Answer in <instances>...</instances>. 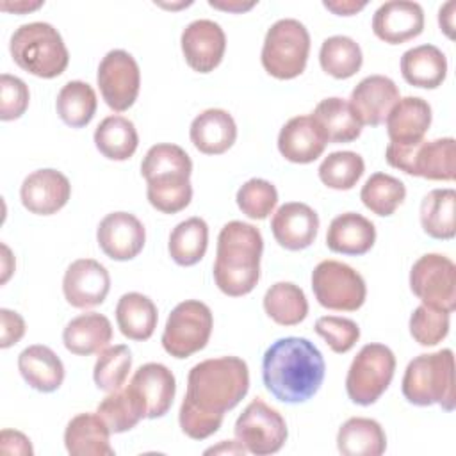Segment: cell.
<instances>
[{
    "label": "cell",
    "instance_id": "26",
    "mask_svg": "<svg viewBox=\"0 0 456 456\" xmlns=\"http://www.w3.org/2000/svg\"><path fill=\"white\" fill-rule=\"evenodd\" d=\"M376 242L374 223L356 212H344L331 219L326 232V246L333 253L360 256Z\"/></svg>",
    "mask_w": 456,
    "mask_h": 456
},
{
    "label": "cell",
    "instance_id": "32",
    "mask_svg": "<svg viewBox=\"0 0 456 456\" xmlns=\"http://www.w3.org/2000/svg\"><path fill=\"white\" fill-rule=\"evenodd\" d=\"M337 449L344 456H379L387 449V435L378 420L351 417L338 428Z\"/></svg>",
    "mask_w": 456,
    "mask_h": 456
},
{
    "label": "cell",
    "instance_id": "44",
    "mask_svg": "<svg viewBox=\"0 0 456 456\" xmlns=\"http://www.w3.org/2000/svg\"><path fill=\"white\" fill-rule=\"evenodd\" d=\"M237 207L249 219H265L278 203L276 187L264 178H249L237 191Z\"/></svg>",
    "mask_w": 456,
    "mask_h": 456
},
{
    "label": "cell",
    "instance_id": "7",
    "mask_svg": "<svg viewBox=\"0 0 456 456\" xmlns=\"http://www.w3.org/2000/svg\"><path fill=\"white\" fill-rule=\"evenodd\" d=\"M308 53V28L299 20L281 18L267 28L260 61L271 77L278 80H290L305 71Z\"/></svg>",
    "mask_w": 456,
    "mask_h": 456
},
{
    "label": "cell",
    "instance_id": "22",
    "mask_svg": "<svg viewBox=\"0 0 456 456\" xmlns=\"http://www.w3.org/2000/svg\"><path fill=\"white\" fill-rule=\"evenodd\" d=\"M128 385L141 399L146 419H159L169 411L176 394V379L164 363L148 362L141 365Z\"/></svg>",
    "mask_w": 456,
    "mask_h": 456
},
{
    "label": "cell",
    "instance_id": "53",
    "mask_svg": "<svg viewBox=\"0 0 456 456\" xmlns=\"http://www.w3.org/2000/svg\"><path fill=\"white\" fill-rule=\"evenodd\" d=\"M208 5L210 7H216V9H223V11H228V12H242V11H249L251 7L256 5V2H240V0H208Z\"/></svg>",
    "mask_w": 456,
    "mask_h": 456
},
{
    "label": "cell",
    "instance_id": "54",
    "mask_svg": "<svg viewBox=\"0 0 456 456\" xmlns=\"http://www.w3.org/2000/svg\"><path fill=\"white\" fill-rule=\"evenodd\" d=\"M207 454H210V452H232V454H244V452H248L246 451V447L237 440V442H232V440H223L221 442V445H217V447H210V449H207L205 451Z\"/></svg>",
    "mask_w": 456,
    "mask_h": 456
},
{
    "label": "cell",
    "instance_id": "21",
    "mask_svg": "<svg viewBox=\"0 0 456 456\" xmlns=\"http://www.w3.org/2000/svg\"><path fill=\"white\" fill-rule=\"evenodd\" d=\"M397 100L399 89L392 78L385 75H369L351 91L349 105L362 126H378L387 119Z\"/></svg>",
    "mask_w": 456,
    "mask_h": 456
},
{
    "label": "cell",
    "instance_id": "49",
    "mask_svg": "<svg viewBox=\"0 0 456 456\" xmlns=\"http://www.w3.org/2000/svg\"><path fill=\"white\" fill-rule=\"evenodd\" d=\"M0 347L7 349L21 340L25 335V321L18 312L9 308L0 310Z\"/></svg>",
    "mask_w": 456,
    "mask_h": 456
},
{
    "label": "cell",
    "instance_id": "25",
    "mask_svg": "<svg viewBox=\"0 0 456 456\" xmlns=\"http://www.w3.org/2000/svg\"><path fill=\"white\" fill-rule=\"evenodd\" d=\"M194 148L205 155H221L228 151L237 139V125L224 109H207L200 112L189 128Z\"/></svg>",
    "mask_w": 456,
    "mask_h": 456
},
{
    "label": "cell",
    "instance_id": "27",
    "mask_svg": "<svg viewBox=\"0 0 456 456\" xmlns=\"http://www.w3.org/2000/svg\"><path fill=\"white\" fill-rule=\"evenodd\" d=\"M110 429L98 413H78L64 429V447L71 456H114Z\"/></svg>",
    "mask_w": 456,
    "mask_h": 456
},
{
    "label": "cell",
    "instance_id": "33",
    "mask_svg": "<svg viewBox=\"0 0 456 456\" xmlns=\"http://www.w3.org/2000/svg\"><path fill=\"white\" fill-rule=\"evenodd\" d=\"M159 321L155 303L141 292H126L118 299L116 322L119 331L130 340H148Z\"/></svg>",
    "mask_w": 456,
    "mask_h": 456
},
{
    "label": "cell",
    "instance_id": "51",
    "mask_svg": "<svg viewBox=\"0 0 456 456\" xmlns=\"http://www.w3.org/2000/svg\"><path fill=\"white\" fill-rule=\"evenodd\" d=\"M322 5L338 16H353L358 11H362L367 2H356V0H335V2H322Z\"/></svg>",
    "mask_w": 456,
    "mask_h": 456
},
{
    "label": "cell",
    "instance_id": "20",
    "mask_svg": "<svg viewBox=\"0 0 456 456\" xmlns=\"http://www.w3.org/2000/svg\"><path fill=\"white\" fill-rule=\"evenodd\" d=\"M271 232L281 248L289 251L306 249L317 237L319 216L306 203L289 201L274 212Z\"/></svg>",
    "mask_w": 456,
    "mask_h": 456
},
{
    "label": "cell",
    "instance_id": "13",
    "mask_svg": "<svg viewBox=\"0 0 456 456\" xmlns=\"http://www.w3.org/2000/svg\"><path fill=\"white\" fill-rule=\"evenodd\" d=\"M410 289L422 305L452 312L456 308V265L440 253L422 255L410 269Z\"/></svg>",
    "mask_w": 456,
    "mask_h": 456
},
{
    "label": "cell",
    "instance_id": "43",
    "mask_svg": "<svg viewBox=\"0 0 456 456\" xmlns=\"http://www.w3.org/2000/svg\"><path fill=\"white\" fill-rule=\"evenodd\" d=\"M98 360L93 369L94 385L103 392H114L121 388L132 369V353L128 346L116 344L107 346L98 353Z\"/></svg>",
    "mask_w": 456,
    "mask_h": 456
},
{
    "label": "cell",
    "instance_id": "5",
    "mask_svg": "<svg viewBox=\"0 0 456 456\" xmlns=\"http://www.w3.org/2000/svg\"><path fill=\"white\" fill-rule=\"evenodd\" d=\"M401 390L404 399L415 406L438 404L442 410L452 411L456 406L452 351L440 349L415 356L406 365Z\"/></svg>",
    "mask_w": 456,
    "mask_h": 456
},
{
    "label": "cell",
    "instance_id": "9",
    "mask_svg": "<svg viewBox=\"0 0 456 456\" xmlns=\"http://www.w3.org/2000/svg\"><path fill=\"white\" fill-rule=\"evenodd\" d=\"M385 159L388 166L410 176L452 182L456 175V141L452 137H440L411 146L390 142L385 150Z\"/></svg>",
    "mask_w": 456,
    "mask_h": 456
},
{
    "label": "cell",
    "instance_id": "23",
    "mask_svg": "<svg viewBox=\"0 0 456 456\" xmlns=\"http://www.w3.org/2000/svg\"><path fill=\"white\" fill-rule=\"evenodd\" d=\"M431 107L420 96H404L390 109L385 123L392 144L411 146L424 141L431 125Z\"/></svg>",
    "mask_w": 456,
    "mask_h": 456
},
{
    "label": "cell",
    "instance_id": "47",
    "mask_svg": "<svg viewBox=\"0 0 456 456\" xmlns=\"http://www.w3.org/2000/svg\"><path fill=\"white\" fill-rule=\"evenodd\" d=\"M221 413L207 411L196 404H192L189 399L183 397L178 411V422L182 431L192 438V440H205L219 431L223 424Z\"/></svg>",
    "mask_w": 456,
    "mask_h": 456
},
{
    "label": "cell",
    "instance_id": "10",
    "mask_svg": "<svg viewBox=\"0 0 456 456\" xmlns=\"http://www.w3.org/2000/svg\"><path fill=\"white\" fill-rule=\"evenodd\" d=\"M212 328L214 317L210 308L198 299H185L167 315L160 342L173 358H189L207 346Z\"/></svg>",
    "mask_w": 456,
    "mask_h": 456
},
{
    "label": "cell",
    "instance_id": "29",
    "mask_svg": "<svg viewBox=\"0 0 456 456\" xmlns=\"http://www.w3.org/2000/svg\"><path fill=\"white\" fill-rule=\"evenodd\" d=\"M18 370L28 387L43 394L55 392L64 381L61 358L43 344L28 346L20 353Z\"/></svg>",
    "mask_w": 456,
    "mask_h": 456
},
{
    "label": "cell",
    "instance_id": "4",
    "mask_svg": "<svg viewBox=\"0 0 456 456\" xmlns=\"http://www.w3.org/2000/svg\"><path fill=\"white\" fill-rule=\"evenodd\" d=\"M248 390V363L239 356H219L203 360L189 370L185 399L207 411L224 415L246 397Z\"/></svg>",
    "mask_w": 456,
    "mask_h": 456
},
{
    "label": "cell",
    "instance_id": "12",
    "mask_svg": "<svg viewBox=\"0 0 456 456\" xmlns=\"http://www.w3.org/2000/svg\"><path fill=\"white\" fill-rule=\"evenodd\" d=\"M287 424L278 410L264 399H253L235 420V436L248 452L267 456L278 452L287 442Z\"/></svg>",
    "mask_w": 456,
    "mask_h": 456
},
{
    "label": "cell",
    "instance_id": "15",
    "mask_svg": "<svg viewBox=\"0 0 456 456\" xmlns=\"http://www.w3.org/2000/svg\"><path fill=\"white\" fill-rule=\"evenodd\" d=\"M182 53L185 62L198 73L214 71L226 50V36L219 23L212 20H194L191 21L180 36Z\"/></svg>",
    "mask_w": 456,
    "mask_h": 456
},
{
    "label": "cell",
    "instance_id": "40",
    "mask_svg": "<svg viewBox=\"0 0 456 456\" xmlns=\"http://www.w3.org/2000/svg\"><path fill=\"white\" fill-rule=\"evenodd\" d=\"M363 62L360 45L349 36L326 37L319 50V64L324 73L344 80L353 77Z\"/></svg>",
    "mask_w": 456,
    "mask_h": 456
},
{
    "label": "cell",
    "instance_id": "8",
    "mask_svg": "<svg viewBox=\"0 0 456 456\" xmlns=\"http://www.w3.org/2000/svg\"><path fill=\"white\" fill-rule=\"evenodd\" d=\"M395 372V356L385 344H365L353 358L347 376V397L360 406L374 404L392 383Z\"/></svg>",
    "mask_w": 456,
    "mask_h": 456
},
{
    "label": "cell",
    "instance_id": "34",
    "mask_svg": "<svg viewBox=\"0 0 456 456\" xmlns=\"http://www.w3.org/2000/svg\"><path fill=\"white\" fill-rule=\"evenodd\" d=\"M94 146L109 160H128L139 144L135 125L119 114L107 116L94 130Z\"/></svg>",
    "mask_w": 456,
    "mask_h": 456
},
{
    "label": "cell",
    "instance_id": "24",
    "mask_svg": "<svg viewBox=\"0 0 456 456\" xmlns=\"http://www.w3.org/2000/svg\"><path fill=\"white\" fill-rule=\"evenodd\" d=\"M326 144L328 142L312 116L290 118L278 134V150L281 157L294 164H310L317 160Z\"/></svg>",
    "mask_w": 456,
    "mask_h": 456
},
{
    "label": "cell",
    "instance_id": "55",
    "mask_svg": "<svg viewBox=\"0 0 456 456\" xmlns=\"http://www.w3.org/2000/svg\"><path fill=\"white\" fill-rule=\"evenodd\" d=\"M43 5V2H14V5H11V4H7V2H4L0 7L4 9V11H12V12H21V11H34V9H37V7H41Z\"/></svg>",
    "mask_w": 456,
    "mask_h": 456
},
{
    "label": "cell",
    "instance_id": "2",
    "mask_svg": "<svg viewBox=\"0 0 456 456\" xmlns=\"http://www.w3.org/2000/svg\"><path fill=\"white\" fill-rule=\"evenodd\" d=\"M264 239L256 226L242 221L226 223L217 235L214 281L217 289L240 297L249 294L260 280V258Z\"/></svg>",
    "mask_w": 456,
    "mask_h": 456
},
{
    "label": "cell",
    "instance_id": "37",
    "mask_svg": "<svg viewBox=\"0 0 456 456\" xmlns=\"http://www.w3.org/2000/svg\"><path fill=\"white\" fill-rule=\"evenodd\" d=\"M265 314L280 326H296L308 315V301L301 287L292 281L271 285L264 296Z\"/></svg>",
    "mask_w": 456,
    "mask_h": 456
},
{
    "label": "cell",
    "instance_id": "11",
    "mask_svg": "<svg viewBox=\"0 0 456 456\" xmlns=\"http://www.w3.org/2000/svg\"><path fill=\"white\" fill-rule=\"evenodd\" d=\"M312 290L321 306L337 312H354L367 297L362 274L338 260H322L314 267Z\"/></svg>",
    "mask_w": 456,
    "mask_h": 456
},
{
    "label": "cell",
    "instance_id": "28",
    "mask_svg": "<svg viewBox=\"0 0 456 456\" xmlns=\"http://www.w3.org/2000/svg\"><path fill=\"white\" fill-rule=\"evenodd\" d=\"M112 340L110 321L98 312H86L73 317L62 330L64 347L78 356L103 351Z\"/></svg>",
    "mask_w": 456,
    "mask_h": 456
},
{
    "label": "cell",
    "instance_id": "56",
    "mask_svg": "<svg viewBox=\"0 0 456 456\" xmlns=\"http://www.w3.org/2000/svg\"><path fill=\"white\" fill-rule=\"evenodd\" d=\"M2 251H4V256H2V265H4V273H2V283H5L7 280H9V276H11V273L14 271V267H11L9 265V260H12V256H11V249L5 246V244H2Z\"/></svg>",
    "mask_w": 456,
    "mask_h": 456
},
{
    "label": "cell",
    "instance_id": "3",
    "mask_svg": "<svg viewBox=\"0 0 456 456\" xmlns=\"http://www.w3.org/2000/svg\"><path fill=\"white\" fill-rule=\"evenodd\" d=\"M191 173L192 160L183 148L171 142L153 144L141 162L150 205L162 214L183 210L192 200Z\"/></svg>",
    "mask_w": 456,
    "mask_h": 456
},
{
    "label": "cell",
    "instance_id": "14",
    "mask_svg": "<svg viewBox=\"0 0 456 456\" xmlns=\"http://www.w3.org/2000/svg\"><path fill=\"white\" fill-rule=\"evenodd\" d=\"M96 82L105 103L112 110L123 112L130 109L139 96V64L126 50H110L100 61Z\"/></svg>",
    "mask_w": 456,
    "mask_h": 456
},
{
    "label": "cell",
    "instance_id": "16",
    "mask_svg": "<svg viewBox=\"0 0 456 456\" xmlns=\"http://www.w3.org/2000/svg\"><path fill=\"white\" fill-rule=\"evenodd\" d=\"M96 240L109 258L125 262L135 258L142 251L146 230L134 214L123 210L110 212L100 221Z\"/></svg>",
    "mask_w": 456,
    "mask_h": 456
},
{
    "label": "cell",
    "instance_id": "42",
    "mask_svg": "<svg viewBox=\"0 0 456 456\" xmlns=\"http://www.w3.org/2000/svg\"><path fill=\"white\" fill-rule=\"evenodd\" d=\"M365 171V162L356 151H333L321 162L319 180L335 191L353 189Z\"/></svg>",
    "mask_w": 456,
    "mask_h": 456
},
{
    "label": "cell",
    "instance_id": "17",
    "mask_svg": "<svg viewBox=\"0 0 456 456\" xmlns=\"http://www.w3.org/2000/svg\"><path fill=\"white\" fill-rule=\"evenodd\" d=\"M110 290L109 271L94 258L71 262L62 278L66 301L75 308H91L105 301Z\"/></svg>",
    "mask_w": 456,
    "mask_h": 456
},
{
    "label": "cell",
    "instance_id": "41",
    "mask_svg": "<svg viewBox=\"0 0 456 456\" xmlns=\"http://www.w3.org/2000/svg\"><path fill=\"white\" fill-rule=\"evenodd\" d=\"M406 187L404 183L387 173H374L370 175L362 191L360 200L362 203L376 216L387 217L395 212V208L404 201Z\"/></svg>",
    "mask_w": 456,
    "mask_h": 456
},
{
    "label": "cell",
    "instance_id": "1",
    "mask_svg": "<svg viewBox=\"0 0 456 456\" xmlns=\"http://www.w3.org/2000/svg\"><path fill=\"white\" fill-rule=\"evenodd\" d=\"M324 372L322 353L305 337L278 338L262 358L264 387L274 399L287 404L312 399L322 385Z\"/></svg>",
    "mask_w": 456,
    "mask_h": 456
},
{
    "label": "cell",
    "instance_id": "36",
    "mask_svg": "<svg viewBox=\"0 0 456 456\" xmlns=\"http://www.w3.org/2000/svg\"><path fill=\"white\" fill-rule=\"evenodd\" d=\"M207 246H208L207 223L201 217H189L178 223L171 230L167 251L175 264L182 267H191L205 256Z\"/></svg>",
    "mask_w": 456,
    "mask_h": 456
},
{
    "label": "cell",
    "instance_id": "38",
    "mask_svg": "<svg viewBox=\"0 0 456 456\" xmlns=\"http://www.w3.org/2000/svg\"><path fill=\"white\" fill-rule=\"evenodd\" d=\"M96 413L107 424L110 433L116 435L130 431L141 419H146L144 406L130 385L109 392V395H105L98 404Z\"/></svg>",
    "mask_w": 456,
    "mask_h": 456
},
{
    "label": "cell",
    "instance_id": "46",
    "mask_svg": "<svg viewBox=\"0 0 456 456\" xmlns=\"http://www.w3.org/2000/svg\"><path fill=\"white\" fill-rule=\"evenodd\" d=\"M315 333L326 340L333 353H347L360 338V328L353 319L322 315L315 321Z\"/></svg>",
    "mask_w": 456,
    "mask_h": 456
},
{
    "label": "cell",
    "instance_id": "50",
    "mask_svg": "<svg viewBox=\"0 0 456 456\" xmlns=\"http://www.w3.org/2000/svg\"><path fill=\"white\" fill-rule=\"evenodd\" d=\"M0 442H2V452L4 454H32V444L30 440L16 429H2L0 433Z\"/></svg>",
    "mask_w": 456,
    "mask_h": 456
},
{
    "label": "cell",
    "instance_id": "52",
    "mask_svg": "<svg viewBox=\"0 0 456 456\" xmlns=\"http://www.w3.org/2000/svg\"><path fill=\"white\" fill-rule=\"evenodd\" d=\"M454 9H456V4L447 2L438 11V25L445 32V36L451 39L454 37Z\"/></svg>",
    "mask_w": 456,
    "mask_h": 456
},
{
    "label": "cell",
    "instance_id": "30",
    "mask_svg": "<svg viewBox=\"0 0 456 456\" xmlns=\"http://www.w3.org/2000/svg\"><path fill=\"white\" fill-rule=\"evenodd\" d=\"M401 75L415 87L436 89L447 75L445 53L435 45H419L401 55Z\"/></svg>",
    "mask_w": 456,
    "mask_h": 456
},
{
    "label": "cell",
    "instance_id": "48",
    "mask_svg": "<svg viewBox=\"0 0 456 456\" xmlns=\"http://www.w3.org/2000/svg\"><path fill=\"white\" fill-rule=\"evenodd\" d=\"M30 93L27 84L9 73L0 77V119L12 121L25 114L28 107Z\"/></svg>",
    "mask_w": 456,
    "mask_h": 456
},
{
    "label": "cell",
    "instance_id": "31",
    "mask_svg": "<svg viewBox=\"0 0 456 456\" xmlns=\"http://www.w3.org/2000/svg\"><path fill=\"white\" fill-rule=\"evenodd\" d=\"M310 116L317 123L326 142H353L362 134V123L344 98L331 96L321 100Z\"/></svg>",
    "mask_w": 456,
    "mask_h": 456
},
{
    "label": "cell",
    "instance_id": "39",
    "mask_svg": "<svg viewBox=\"0 0 456 456\" xmlns=\"http://www.w3.org/2000/svg\"><path fill=\"white\" fill-rule=\"evenodd\" d=\"M98 107L94 89L82 80L66 82L55 100L59 118L71 128H82L91 123Z\"/></svg>",
    "mask_w": 456,
    "mask_h": 456
},
{
    "label": "cell",
    "instance_id": "45",
    "mask_svg": "<svg viewBox=\"0 0 456 456\" xmlns=\"http://www.w3.org/2000/svg\"><path fill=\"white\" fill-rule=\"evenodd\" d=\"M449 312L419 305L410 315V335L419 346H436L449 333Z\"/></svg>",
    "mask_w": 456,
    "mask_h": 456
},
{
    "label": "cell",
    "instance_id": "18",
    "mask_svg": "<svg viewBox=\"0 0 456 456\" xmlns=\"http://www.w3.org/2000/svg\"><path fill=\"white\" fill-rule=\"evenodd\" d=\"M71 196V183L57 169H36L25 176L20 187L21 205L37 216H52L59 212Z\"/></svg>",
    "mask_w": 456,
    "mask_h": 456
},
{
    "label": "cell",
    "instance_id": "6",
    "mask_svg": "<svg viewBox=\"0 0 456 456\" xmlns=\"http://www.w3.org/2000/svg\"><path fill=\"white\" fill-rule=\"evenodd\" d=\"M12 61L39 78H55L68 68L69 53L59 30L46 21L20 25L9 41Z\"/></svg>",
    "mask_w": 456,
    "mask_h": 456
},
{
    "label": "cell",
    "instance_id": "19",
    "mask_svg": "<svg viewBox=\"0 0 456 456\" xmlns=\"http://www.w3.org/2000/svg\"><path fill=\"white\" fill-rule=\"evenodd\" d=\"M424 30V11L410 0H390L381 4L372 16V32L388 45L406 43Z\"/></svg>",
    "mask_w": 456,
    "mask_h": 456
},
{
    "label": "cell",
    "instance_id": "35",
    "mask_svg": "<svg viewBox=\"0 0 456 456\" xmlns=\"http://www.w3.org/2000/svg\"><path fill=\"white\" fill-rule=\"evenodd\" d=\"M456 191L433 189L420 201V224L422 230L440 240H449L456 235L454 224Z\"/></svg>",
    "mask_w": 456,
    "mask_h": 456
}]
</instances>
